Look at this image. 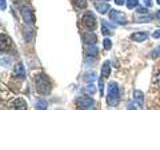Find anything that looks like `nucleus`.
<instances>
[{"label": "nucleus", "mask_w": 160, "mask_h": 150, "mask_svg": "<svg viewBox=\"0 0 160 150\" xmlns=\"http://www.w3.org/2000/svg\"><path fill=\"white\" fill-rule=\"evenodd\" d=\"M35 87L37 93L41 95H48L51 91V83L49 78L44 73L37 74L35 77Z\"/></svg>", "instance_id": "f257e3e1"}, {"label": "nucleus", "mask_w": 160, "mask_h": 150, "mask_svg": "<svg viewBox=\"0 0 160 150\" xmlns=\"http://www.w3.org/2000/svg\"><path fill=\"white\" fill-rule=\"evenodd\" d=\"M106 101L109 106H117L119 103V88L117 83L110 82L107 86V97Z\"/></svg>", "instance_id": "f03ea898"}, {"label": "nucleus", "mask_w": 160, "mask_h": 150, "mask_svg": "<svg viewBox=\"0 0 160 150\" xmlns=\"http://www.w3.org/2000/svg\"><path fill=\"white\" fill-rule=\"evenodd\" d=\"M82 24L83 26L90 30V31H93V30L96 29L97 27V21L96 18H95L94 14L92 12H86L83 16H82Z\"/></svg>", "instance_id": "7ed1b4c3"}, {"label": "nucleus", "mask_w": 160, "mask_h": 150, "mask_svg": "<svg viewBox=\"0 0 160 150\" xmlns=\"http://www.w3.org/2000/svg\"><path fill=\"white\" fill-rule=\"evenodd\" d=\"M20 13H21V16L25 23L33 24L35 22V15L33 12V9L30 6H27V5L22 6L21 9H20Z\"/></svg>", "instance_id": "20e7f679"}, {"label": "nucleus", "mask_w": 160, "mask_h": 150, "mask_svg": "<svg viewBox=\"0 0 160 150\" xmlns=\"http://www.w3.org/2000/svg\"><path fill=\"white\" fill-rule=\"evenodd\" d=\"M109 18L111 21L115 22L116 24H120V25H125L127 24V19L125 14L123 12H120L118 10H115V9H111L110 10V13H109Z\"/></svg>", "instance_id": "39448f33"}, {"label": "nucleus", "mask_w": 160, "mask_h": 150, "mask_svg": "<svg viewBox=\"0 0 160 150\" xmlns=\"http://www.w3.org/2000/svg\"><path fill=\"white\" fill-rule=\"evenodd\" d=\"M76 105L80 109H91L94 106V100L88 95L80 96L76 100Z\"/></svg>", "instance_id": "423d86ee"}, {"label": "nucleus", "mask_w": 160, "mask_h": 150, "mask_svg": "<svg viewBox=\"0 0 160 150\" xmlns=\"http://www.w3.org/2000/svg\"><path fill=\"white\" fill-rule=\"evenodd\" d=\"M11 45H12L11 38L6 34H1V39H0V48H1V51L2 52L8 51V49H10Z\"/></svg>", "instance_id": "0eeeda50"}, {"label": "nucleus", "mask_w": 160, "mask_h": 150, "mask_svg": "<svg viewBox=\"0 0 160 150\" xmlns=\"http://www.w3.org/2000/svg\"><path fill=\"white\" fill-rule=\"evenodd\" d=\"M83 41L85 44L89 46H93L97 43V36L94 33H84L83 34Z\"/></svg>", "instance_id": "6e6552de"}, {"label": "nucleus", "mask_w": 160, "mask_h": 150, "mask_svg": "<svg viewBox=\"0 0 160 150\" xmlns=\"http://www.w3.org/2000/svg\"><path fill=\"white\" fill-rule=\"evenodd\" d=\"M94 7L96 8V10L100 14H105L110 9V5L107 4V3H105V2L95 1L94 2Z\"/></svg>", "instance_id": "1a4fd4ad"}, {"label": "nucleus", "mask_w": 160, "mask_h": 150, "mask_svg": "<svg viewBox=\"0 0 160 150\" xmlns=\"http://www.w3.org/2000/svg\"><path fill=\"white\" fill-rule=\"evenodd\" d=\"M148 32H135L131 35V39L136 42H142L148 38Z\"/></svg>", "instance_id": "9d476101"}, {"label": "nucleus", "mask_w": 160, "mask_h": 150, "mask_svg": "<svg viewBox=\"0 0 160 150\" xmlns=\"http://www.w3.org/2000/svg\"><path fill=\"white\" fill-rule=\"evenodd\" d=\"M133 98L135 100V102H137L139 104L140 107L143 106V103H144V94H143V92H141L140 90H135L134 93H133Z\"/></svg>", "instance_id": "9b49d317"}, {"label": "nucleus", "mask_w": 160, "mask_h": 150, "mask_svg": "<svg viewBox=\"0 0 160 150\" xmlns=\"http://www.w3.org/2000/svg\"><path fill=\"white\" fill-rule=\"evenodd\" d=\"M110 72H111V66H110V62L109 61H105L102 65L101 68V76L107 78L109 77Z\"/></svg>", "instance_id": "f8f14e48"}, {"label": "nucleus", "mask_w": 160, "mask_h": 150, "mask_svg": "<svg viewBox=\"0 0 160 150\" xmlns=\"http://www.w3.org/2000/svg\"><path fill=\"white\" fill-rule=\"evenodd\" d=\"M12 106L15 109H26L27 108V103L23 98H17L13 102Z\"/></svg>", "instance_id": "ddd939ff"}, {"label": "nucleus", "mask_w": 160, "mask_h": 150, "mask_svg": "<svg viewBox=\"0 0 160 150\" xmlns=\"http://www.w3.org/2000/svg\"><path fill=\"white\" fill-rule=\"evenodd\" d=\"M14 72L16 73L17 76H20L22 78H25V69L22 63H18L17 65H15L14 67Z\"/></svg>", "instance_id": "4468645a"}, {"label": "nucleus", "mask_w": 160, "mask_h": 150, "mask_svg": "<svg viewBox=\"0 0 160 150\" xmlns=\"http://www.w3.org/2000/svg\"><path fill=\"white\" fill-rule=\"evenodd\" d=\"M114 29L115 28V26H111L108 22H106V21H102V33H103V35H112V32L110 31V29Z\"/></svg>", "instance_id": "2eb2a0df"}, {"label": "nucleus", "mask_w": 160, "mask_h": 150, "mask_svg": "<svg viewBox=\"0 0 160 150\" xmlns=\"http://www.w3.org/2000/svg\"><path fill=\"white\" fill-rule=\"evenodd\" d=\"M96 78H97V73L94 72V71L87 72V73H85V75H84V80L86 82H89V83L95 81Z\"/></svg>", "instance_id": "dca6fc26"}, {"label": "nucleus", "mask_w": 160, "mask_h": 150, "mask_svg": "<svg viewBox=\"0 0 160 150\" xmlns=\"http://www.w3.org/2000/svg\"><path fill=\"white\" fill-rule=\"evenodd\" d=\"M72 2L78 8H85L87 5V0H72Z\"/></svg>", "instance_id": "f3484780"}, {"label": "nucleus", "mask_w": 160, "mask_h": 150, "mask_svg": "<svg viewBox=\"0 0 160 150\" xmlns=\"http://www.w3.org/2000/svg\"><path fill=\"white\" fill-rule=\"evenodd\" d=\"M47 102L45 101V100H39V101H37L36 105H35V108L36 109H46L47 108Z\"/></svg>", "instance_id": "a211bd4d"}, {"label": "nucleus", "mask_w": 160, "mask_h": 150, "mask_svg": "<svg viewBox=\"0 0 160 150\" xmlns=\"http://www.w3.org/2000/svg\"><path fill=\"white\" fill-rule=\"evenodd\" d=\"M151 20H152L151 16H141V17H137V19L135 20V21L138 23H147L151 21Z\"/></svg>", "instance_id": "6ab92c4d"}, {"label": "nucleus", "mask_w": 160, "mask_h": 150, "mask_svg": "<svg viewBox=\"0 0 160 150\" xmlns=\"http://www.w3.org/2000/svg\"><path fill=\"white\" fill-rule=\"evenodd\" d=\"M139 4L138 0H127V3H126V6L128 9H133L137 6Z\"/></svg>", "instance_id": "aec40b11"}, {"label": "nucleus", "mask_w": 160, "mask_h": 150, "mask_svg": "<svg viewBox=\"0 0 160 150\" xmlns=\"http://www.w3.org/2000/svg\"><path fill=\"white\" fill-rule=\"evenodd\" d=\"M103 47L105 50H110V48L112 47V41L110 39L106 38L103 40Z\"/></svg>", "instance_id": "412c9836"}, {"label": "nucleus", "mask_w": 160, "mask_h": 150, "mask_svg": "<svg viewBox=\"0 0 160 150\" xmlns=\"http://www.w3.org/2000/svg\"><path fill=\"white\" fill-rule=\"evenodd\" d=\"M150 55H151V57L153 59H156L160 56V46L156 47L154 50H152V52L150 53Z\"/></svg>", "instance_id": "4be33fe9"}, {"label": "nucleus", "mask_w": 160, "mask_h": 150, "mask_svg": "<svg viewBox=\"0 0 160 150\" xmlns=\"http://www.w3.org/2000/svg\"><path fill=\"white\" fill-rule=\"evenodd\" d=\"M97 52H98V49L96 47H94V45H93V46H90L87 54H88V56H95V55L97 54Z\"/></svg>", "instance_id": "5701e85b"}, {"label": "nucleus", "mask_w": 160, "mask_h": 150, "mask_svg": "<svg viewBox=\"0 0 160 150\" xmlns=\"http://www.w3.org/2000/svg\"><path fill=\"white\" fill-rule=\"evenodd\" d=\"M85 89H86V92L89 94H94L95 92H96V87H95L93 84H89Z\"/></svg>", "instance_id": "b1692460"}, {"label": "nucleus", "mask_w": 160, "mask_h": 150, "mask_svg": "<svg viewBox=\"0 0 160 150\" xmlns=\"http://www.w3.org/2000/svg\"><path fill=\"white\" fill-rule=\"evenodd\" d=\"M99 87H100V94L101 96L103 95V77L101 76L99 78Z\"/></svg>", "instance_id": "393cba45"}, {"label": "nucleus", "mask_w": 160, "mask_h": 150, "mask_svg": "<svg viewBox=\"0 0 160 150\" xmlns=\"http://www.w3.org/2000/svg\"><path fill=\"white\" fill-rule=\"evenodd\" d=\"M136 12H138V13H142V14H147V13H148V9H147V8H144V7H139V8L136 10Z\"/></svg>", "instance_id": "a878e982"}, {"label": "nucleus", "mask_w": 160, "mask_h": 150, "mask_svg": "<svg viewBox=\"0 0 160 150\" xmlns=\"http://www.w3.org/2000/svg\"><path fill=\"white\" fill-rule=\"evenodd\" d=\"M138 105H139V104H138L137 102H136V103H130V104L128 105V106H127V108H128V109H137V108H138V107H137Z\"/></svg>", "instance_id": "bb28decb"}, {"label": "nucleus", "mask_w": 160, "mask_h": 150, "mask_svg": "<svg viewBox=\"0 0 160 150\" xmlns=\"http://www.w3.org/2000/svg\"><path fill=\"white\" fill-rule=\"evenodd\" d=\"M152 37L153 38H160V29L156 30L152 33Z\"/></svg>", "instance_id": "cd10ccee"}, {"label": "nucleus", "mask_w": 160, "mask_h": 150, "mask_svg": "<svg viewBox=\"0 0 160 150\" xmlns=\"http://www.w3.org/2000/svg\"><path fill=\"white\" fill-rule=\"evenodd\" d=\"M0 8H1V10H5V8H6V0H1Z\"/></svg>", "instance_id": "c85d7f7f"}, {"label": "nucleus", "mask_w": 160, "mask_h": 150, "mask_svg": "<svg viewBox=\"0 0 160 150\" xmlns=\"http://www.w3.org/2000/svg\"><path fill=\"white\" fill-rule=\"evenodd\" d=\"M154 82L156 83V84H158L159 86H160V73H158L156 76H155V78H154Z\"/></svg>", "instance_id": "c756f323"}, {"label": "nucleus", "mask_w": 160, "mask_h": 150, "mask_svg": "<svg viewBox=\"0 0 160 150\" xmlns=\"http://www.w3.org/2000/svg\"><path fill=\"white\" fill-rule=\"evenodd\" d=\"M144 1V4L146 5V6L150 7V6H152V0H143Z\"/></svg>", "instance_id": "7c9ffc66"}, {"label": "nucleus", "mask_w": 160, "mask_h": 150, "mask_svg": "<svg viewBox=\"0 0 160 150\" xmlns=\"http://www.w3.org/2000/svg\"><path fill=\"white\" fill-rule=\"evenodd\" d=\"M124 1L125 0H115V4L118 5V6H122L124 4Z\"/></svg>", "instance_id": "2f4dec72"}, {"label": "nucleus", "mask_w": 160, "mask_h": 150, "mask_svg": "<svg viewBox=\"0 0 160 150\" xmlns=\"http://www.w3.org/2000/svg\"><path fill=\"white\" fill-rule=\"evenodd\" d=\"M156 17L160 20V10H158V11H157V13H156Z\"/></svg>", "instance_id": "473e14b6"}, {"label": "nucleus", "mask_w": 160, "mask_h": 150, "mask_svg": "<svg viewBox=\"0 0 160 150\" xmlns=\"http://www.w3.org/2000/svg\"><path fill=\"white\" fill-rule=\"evenodd\" d=\"M156 1H157V3H158V4L160 5V0H156Z\"/></svg>", "instance_id": "72a5a7b5"}, {"label": "nucleus", "mask_w": 160, "mask_h": 150, "mask_svg": "<svg viewBox=\"0 0 160 150\" xmlns=\"http://www.w3.org/2000/svg\"><path fill=\"white\" fill-rule=\"evenodd\" d=\"M104 1H110V0H104Z\"/></svg>", "instance_id": "f704fd0d"}]
</instances>
